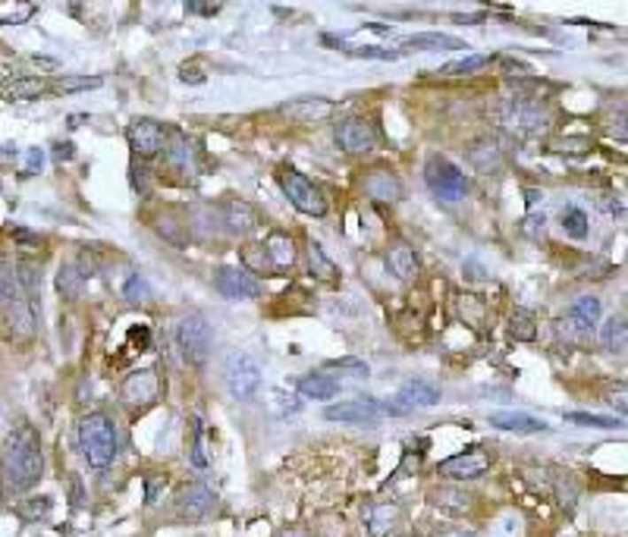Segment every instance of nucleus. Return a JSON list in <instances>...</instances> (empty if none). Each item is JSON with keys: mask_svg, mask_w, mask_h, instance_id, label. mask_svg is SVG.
Instances as JSON below:
<instances>
[{"mask_svg": "<svg viewBox=\"0 0 628 537\" xmlns=\"http://www.w3.org/2000/svg\"><path fill=\"white\" fill-rule=\"evenodd\" d=\"M625 339H628V331H625V317H609L607 324H603V331H601V343H603V349H609V352H616V355H622L625 352Z\"/></svg>", "mask_w": 628, "mask_h": 537, "instance_id": "29", "label": "nucleus"}, {"mask_svg": "<svg viewBox=\"0 0 628 537\" xmlns=\"http://www.w3.org/2000/svg\"><path fill=\"white\" fill-rule=\"evenodd\" d=\"M296 386L302 396L318 402H333L339 396V380L327 377V374H305V377L296 380Z\"/></svg>", "mask_w": 628, "mask_h": 537, "instance_id": "22", "label": "nucleus"}, {"mask_svg": "<svg viewBox=\"0 0 628 537\" xmlns=\"http://www.w3.org/2000/svg\"><path fill=\"white\" fill-rule=\"evenodd\" d=\"M339 44V42H337ZM349 51V57H361V60H399V51H393V48H345Z\"/></svg>", "mask_w": 628, "mask_h": 537, "instance_id": "37", "label": "nucleus"}, {"mask_svg": "<svg viewBox=\"0 0 628 537\" xmlns=\"http://www.w3.org/2000/svg\"><path fill=\"white\" fill-rule=\"evenodd\" d=\"M534 331H538V324H534V317L528 315V311H516V315H512L509 333H512L516 339L528 343V339H534Z\"/></svg>", "mask_w": 628, "mask_h": 537, "instance_id": "34", "label": "nucleus"}, {"mask_svg": "<svg viewBox=\"0 0 628 537\" xmlns=\"http://www.w3.org/2000/svg\"><path fill=\"white\" fill-rule=\"evenodd\" d=\"M44 91V82L42 79H16L10 85V97H38Z\"/></svg>", "mask_w": 628, "mask_h": 537, "instance_id": "38", "label": "nucleus"}, {"mask_svg": "<svg viewBox=\"0 0 628 537\" xmlns=\"http://www.w3.org/2000/svg\"><path fill=\"white\" fill-rule=\"evenodd\" d=\"M176 346H180V355L186 365L201 368L211 355V346H214V331L207 324L205 315H186L176 324Z\"/></svg>", "mask_w": 628, "mask_h": 537, "instance_id": "3", "label": "nucleus"}, {"mask_svg": "<svg viewBox=\"0 0 628 537\" xmlns=\"http://www.w3.org/2000/svg\"><path fill=\"white\" fill-rule=\"evenodd\" d=\"M104 79L101 76H69L57 82V91L63 95H73V91H89V89H101Z\"/></svg>", "mask_w": 628, "mask_h": 537, "instance_id": "35", "label": "nucleus"}, {"mask_svg": "<svg viewBox=\"0 0 628 537\" xmlns=\"http://www.w3.org/2000/svg\"><path fill=\"white\" fill-rule=\"evenodd\" d=\"M283 537H302V534H298V531H290V534H283Z\"/></svg>", "mask_w": 628, "mask_h": 537, "instance_id": "57", "label": "nucleus"}, {"mask_svg": "<svg viewBox=\"0 0 628 537\" xmlns=\"http://www.w3.org/2000/svg\"><path fill=\"white\" fill-rule=\"evenodd\" d=\"M365 528L371 537H393L402 528V510L396 503H377L365 512Z\"/></svg>", "mask_w": 628, "mask_h": 537, "instance_id": "18", "label": "nucleus"}, {"mask_svg": "<svg viewBox=\"0 0 628 537\" xmlns=\"http://www.w3.org/2000/svg\"><path fill=\"white\" fill-rule=\"evenodd\" d=\"M443 478H456V481H475V478L487 475L491 471V455L484 453V449H465V453H456L443 459L437 465Z\"/></svg>", "mask_w": 628, "mask_h": 537, "instance_id": "9", "label": "nucleus"}, {"mask_svg": "<svg viewBox=\"0 0 628 537\" xmlns=\"http://www.w3.org/2000/svg\"><path fill=\"white\" fill-rule=\"evenodd\" d=\"M406 48H440V51H465V42H462V38H453V35L424 32V35H412V38H406Z\"/></svg>", "mask_w": 628, "mask_h": 537, "instance_id": "26", "label": "nucleus"}, {"mask_svg": "<svg viewBox=\"0 0 628 537\" xmlns=\"http://www.w3.org/2000/svg\"><path fill=\"white\" fill-rule=\"evenodd\" d=\"M440 537H475V534H471V531H446V534Z\"/></svg>", "mask_w": 628, "mask_h": 537, "instance_id": "56", "label": "nucleus"}, {"mask_svg": "<svg viewBox=\"0 0 628 537\" xmlns=\"http://www.w3.org/2000/svg\"><path fill=\"white\" fill-rule=\"evenodd\" d=\"M327 368H337V371H353V374H359V377H368L365 362H353V358H339V362H330Z\"/></svg>", "mask_w": 628, "mask_h": 537, "instance_id": "45", "label": "nucleus"}, {"mask_svg": "<svg viewBox=\"0 0 628 537\" xmlns=\"http://www.w3.org/2000/svg\"><path fill=\"white\" fill-rule=\"evenodd\" d=\"M506 126H509L512 132H540L550 126V113L544 111V104L538 101H516L506 107Z\"/></svg>", "mask_w": 628, "mask_h": 537, "instance_id": "14", "label": "nucleus"}, {"mask_svg": "<svg viewBox=\"0 0 628 537\" xmlns=\"http://www.w3.org/2000/svg\"><path fill=\"white\" fill-rule=\"evenodd\" d=\"M365 192H368V198L393 205V201L402 198V179L396 176L393 170H374L365 176Z\"/></svg>", "mask_w": 628, "mask_h": 537, "instance_id": "19", "label": "nucleus"}, {"mask_svg": "<svg viewBox=\"0 0 628 537\" xmlns=\"http://www.w3.org/2000/svg\"><path fill=\"white\" fill-rule=\"evenodd\" d=\"M22 299H26V292H22V283H19L16 268L7 261H0V302L13 305V302H22Z\"/></svg>", "mask_w": 628, "mask_h": 537, "instance_id": "28", "label": "nucleus"}, {"mask_svg": "<svg viewBox=\"0 0 628 537\" xmlns=\"http://www.w3.org/2000/svg\"><path fill=\"white\" fill-rule=\"evenodd\" d=\"M50 512V496H42V500H28V503L19 506V516L22 518H42Z\"/></svg>", "mask_w": 628, "mask_h": 537, "instance_id": "41", "label": "nucleus"}, {"mask_svg": "<svg viewBox=\"0 0 628 537\" xmlns=\"http://www.w3.org/2000/svg\"><path fill=\"white\" fill-rule=\"evenodd\" d=\"M85 280H89V276L82 274L79 264H63L60 274H57V290H60V296H66V299H79L82 296Z\"/></svg>", "mask_w": 628, "mask_h": 537, "instance_id": "27", "label": "nucleus"}, {"mask_svg": "<svg viewBox=\"0 0 628 537\" xmlns=\"http://www.w3.org/2000/svg\"><path fill=\"white\" fill-rule=\"evenodd\" d=\"M7 79H13V66L0 63V82H7Z\"/></svg>", "mask_w": 628, "mask_h": 537, "instance_id": "54", "label": "nucleus"}, {"mask_svg": "<svg viewBox=\"0 0 628 537\" xmlns=\"http://www.w3.org/2000/svg\"><path fill=\"white\" fill-rule=\"evenodd\" d=\"M280 111H283V117H290V120L318 123V120H327L333 113V101H330V97H321V95H302V97H292V101H286Z\"/></svg>", "mask_w": 628, "mask_h": 537, "instance_id": "17", "label": "nucleus"}, {"mask_svg": "<svg viewBox=\"0 0 628 537\" xmlns=\"http://www.w3.org/2000/svg\"><path fill=\"white\" fill-rule=\"evenodd\" d=\"M380 415H384V409L377 400H349L324 409L327 421H343V424H365V421H374Z\"/></svg>", "mask_w": 628, "mask_h": 537, "instance_id": "16", "label": "nucleus"}, {"mask_svg": "<svg viewBox=\"0 0 628 537\" xmlns=\"http://www.w3.org/2000/svg\"><path fill=\"white\" fill-rule=\"evenodd\" d=\"M192 465L195 469H207V449H205V431H195V443H192Z\"/></svg>", "mask_w": 628, "mask_h": 537, "instance_id": "43", "label": "nucleus"}, {"mask_svg": "<svg viewBox=\"0 0 628 537\" xmlns=\"http://www.w3.org/2000/svg\"><path fill=\"white\" fill-rule=\"evenodd\" d=\"M261 252L274 270H286L296 264V242H292V236H286V233H270L267 239H264Z\"/></svg>", "mask_w": 628, "mask_h": 537, "instance_id": "20", "label": "nucleus"}, {"mask_svg": "<svg viewBox=\"0 0 628 537\" xmlns=\"http://www.w3.org/2000/svg\"><path fill=\"white\" fill-rule=\"evenodd\" d=\"M424 179H428V189L446 205H456L469 195V179L459 170L453 160L446 158H430L428 167H424Z\"/></svg>", "mask_w": 628, "mask_h": 537, "instance_id": "5", "label": "nucleus"}, {"mask_svg": "<svg viewBox=\"0 0 628 537\" xmlns=\"http://www.w3.org/2000/svg\"><path fill=\"white\" fill-rule=\"evenodd\" d=\"M57 158H60V160H73V158H76V145H73V142H57Z\"/></svg>", "mask_w": 628, "mask_h": 537, "instance_id": "48", "label": "nucleus"}, {"mask_svg": "<svg viewBox=\"0 0 628 537\" xmlns=\"http://www.w3.org/2000/svg\"><path fill=\"white\" fill-rule=\"evenodd\" d=\"M562 230H566V236H572V239H585L587 236V214L581 211V207H566V211H562Z\"/></svg>", "mask_w": 628, "mask_h": 537, "instance_id": "32", "label": "nucleus"}, {"mask_svg": "<svg viewBox=\"0 0 628 537\" xmlns=\"http://www.w3.org/2000/svg\"><path fill=\"white\" fill-rule=\"evenodd\" d=\"M16 274H19L22 292H26V296H32V292L38 290V280H42V268H38V264L22 261V264H16Z\"/></svg>", "mask_w": 628, "mask_h": 537, "instance_id": "36", "label": "nucleus"}, {"mask_svg": "<svg viewBox=\"0 0 628 537\" xmlns=\"http://www.w3.org/2000/svg\"><path fill=\"white\" fill-rule=\"evenodd\" d=\"M126 138H129V148L138 154V158H154V154H160L167 145L164 126L154 123V120H148V117L132 120L129 129H126Z\"/></svg>", "mask_w": 628, "mask_h": 537, "instance_id": "10", "label": "nucleus"}, {"mask_svg": "<svg viewBox=\"0 0 628 537\" xmlns=\"http://www.w3.org/2000/svg\"><path fill=\"white\" fill-rule=\"evenodd\" d=\"M44 170V152L42 148H28L26 152V176H32V173H42Z\"/></svg>", "mask_w": 628, "mask_h": 537, "instance_id": "44", "label": "nucleus"}, {"mask_svg": "<svg viewBox=\"0 0 628 537\" xmlns=\"http://www.w3.org/2000/svg\"><path fill=\"white\" fill-rule=\"evenodd\" d=\"M217 510V496L211 494V487L205 484H186V487L176 494V516L182 522H205L211 518Z\"/></svg>", "mask_w": 628, "mask_h": 537, "instance_id": "8", "label": "nucleus"}, {"mask_svg": "<svg viewBox=\"0 0 628 537\" xmlns=\"http://www.w3.org/2000/svg\"><path fill=\"white\" fill-rule=\"evenodd\" d=\"M4 321H7V331L19 339H28L35 333V311L26 299L13 305H4Z\"/></svg>", "mask_w": 628, "mask_h": 537, "instance_id": "23", "label": "nucleus"}, {"mask_svg": "<svg viewBox=\"0 0 628 537\" xmlns=\"http://www.w3.org/2000/svg\"><path fill=\"white\" fill-rule=\"evenodd\" d=\"M601 315H603V305L597 296H585L569 308L566 321H562V333H572V337H585L591 333L597 324H601Z\"/></svg>", "mask_w": 628, "mask_h": 537, "instance_id": "15", "label": "nucleus"}, {"mask_svg": "<svg viewBox=\"0 0 628 537\" xmlns=\"http://www.w3.org/2000/svg\"><path fill=\"white\" fill-rule=\"evenodd\" d=\"M566 421H575V424H591V427H619L622 421L616 418H603V415H587V412H569Z\"/></svg>", "mask_w": 628, "mask_h": 537, "instance_id": "40", "label": "nucleus"}, {"mask_svg": "<svg viewBox=\"0 0 628 537\" xmlns=\"http://www.w3.org/2000/svg\"><path fill=\"white\" fill-rule=\"evenodd\" d=\"M280 183H283L286 198H290L302 214H311V217H324V214H327V198L321 195V189L314 186L311 179L302 176V173L286 170Z\"/></svg>", "mask_w": 628, "mask_h": 537, "instance_id": "6", "label": "nucleus"}, {"mask_svg": "<svg viewBox=\"0 0 628 537\" xmlns=\"http://www.w3.org/2000/svg\"><path fill=\"white\" fill-rule=\"evenodd\" d=\"M167 487V478H151V484H148V503H154L158 500V490Z\"/></svg>", "mask_w": 628, "mask_h": 537, "instance_id": "51", "label": "nucleus"}, {"mask_svg": "<svg viewBox=\"0 0 628 537\" xmlns=\"http://www.w3.org/2000/svg\"><path fill=\"white\" fill-rule=\"evenodd\" d=\"M76 440H79V453H82L89 469L104 471V469H111L113 459H117L120 437H117V424H113L111 415H104V412L82 415L76 427Z\"/></svg>", "mask_w": 628, "mask_h": 537, "instance_id": "2", "label": "nucleus"}, {"mask_svg": "<svg viewBox=\"0 0 628 537\" xmlns=\"http://www.w3.org/2000/svg\"><path fill=\"white\" fill-rule=\"evenodd\" d=\"M182 82H192V85H201V82H205V73H201V69H182Z\"/></svg>", "mask_w": 628, "mask_h": 537, "instance_id": "50", "label": "nucleus"}, {"mask_svg": "<svg viewBox=\"0 0 628 537\" xmlns=\"http://www.w3.org/2000/svg\"><path fill=\"white\" fill-rule=\"evenodd\" d=\"M430 503H434L437 510H446V512L462 516V512L471 510V496L465 494V490H440V494L430 496Z\"/></svg>", "mask_w": 628, "mask_h": 537, "instance_id": "30", "label": "nucleus"}, {"mask_svg": "<svg viewBox=\"0 0 628 537\" xmlns=\"http://www.w3.org/2000/svg\"><path fill=\"white\" fill-rule=\"evenodd\" d=\"M160 396V380L154 371H132L129 377L123 380V393H120V400H123V406L129 409H145L151 406L154 400Z\"/></svg>", "mask_w": 628, "mask_h": 537, "instance_id": "13", "label": "nucleus"}, {"mask_svg": "<svg viewBox=\"0 0 628 537\" xmlns=\"http://www.w3.org/2000/svg\"><path fill=\"white\" fill-rule=\"evenodd\" d=\"M484 63H491V57L484 54H469V57H459V60H449L440 66V76H469L475 69H481Z\"/></svg>", "mask_w": 628, "mask_h": 537, "instance_id": "31", "label": "nucleus"}, {"mask_svg": "<svg viewBox=\"0 0 628 537\" xmlns=\"http://www.w3.org/2000/svg\"><path fill=\"white\" fill-rule=\"evenodd\" d=\"M170 160H173V164H180V167H182V173L195 170V167H192V148H189L186 138H180V142H176V148H173Z\"/></svg>", "mask_w": 628, "mask_h": 537, "instance_id": "42", "label": "nucleus"}, {"mask_svg": "<svg viewBox=\"0 0 628 537\" xmlns=\"http://www.w3.org/2000/svg\"><path fill=\"white\" fill-rule=\"evenodd\" d=\"M214 286L227 299H258L261 296V280L245 268H217Z\"/></svg>", "mask_w": 628, "mask_h": 537, "instance_id": "12", "label": "nucleus"}, {"mask_svg": "<svg viewBox=\"0 0 628 537\" xmlns=\"http://www.w3.org/2000/svg\"><path fill=\"white\" fill-rule=\"evenodd\" d=\"M440 402V386L428 384V380H408L402 390L396 393L393 402H380V409L390 415H406L412 409H430Z\"/></svg>", "mask_w": 628, "mask_h": 537, "instance_id": "7", "label": "nucleus"}, {"mask_svg": "<svg viewBox=\"0 0 628 537\" xmlns=\"http://www.w3.org/2000/svg\"><path fill=\"white\" fill-rule=\"evenodd\" d=\"M123 296L129 299V302H142V299H151V286H148L145 276H129Z\"/></svg>", "mask_w": 628, "mask_h": 537, "instance_id": "39", "label": "nucleus"}, {"mask_svg": "<svg viewBox=\"0 0 628 537\" xmlns=\"http://www.w3.org/2000/svg\"><path fill=\"white\" fill-rule=\"evenodd\" d=\"M544 223H547L544 214H531V217H528V221H525V233H528V236L544 233Z\"/></svg>", "mask_w": 628, "mask_h": 537, "instance_id": "46", "label": "nucleus"}, {"mask_svg": "<svg viewBox=\"0 0 628 537\" xmlns=\"http://www.w3.org/2000/svg\"><path fill=\"white\" fill-rule=\"evenodd\" d=\"M456 22H481L484 19V13H471V16H465V13H456L453 16Z\"/></svg>", "mask_w": 628, "mask_h": 537, "instance_id": "53", "label": "nucleus"}, {"mask_svg": "<svg viewBox=\"0 0 628 537\" xmlns=\"http://www.w3.org/2000/svg\"><path fill=\"white\" fill-rule=\"evenodd\" d=\"M189 10H192V13H201V16H217L221 13V7H207V4H201V0H195V4H189Z\"/></svg>", "mask_w": 628, "mask_h": 537, "instance_id": "49", "label": "nucleus"}, {"mask_svg": "<svg viewBox=\"0 0 628 537\" xmlns=\"http://www.w3.org/2000/svg\"><path fill=\"white\" fill-rule=\"evenodd\" d=\"M132 343H136L138 349H148V343H151V333H148V327H132Z\"/></svg>", "mask_w": 628, "mask_h": 537, "instance_id": "47", "label": "nucleus"}, {"mask_svg": "<svg viewBox=\"0 0 628 537\" xmlns=\"http://www.w3.org/2000/svg\"><path fill=\"white\" fill-rule=\"evenodd\" d=\"M365 28H371V32H377V35H390L393 28H387V26H377V22H368Z\"/></svg>", "mask_w": 628, "mask_h": 537, "instance_id": "55", "label": "nucleus"}, {"mask_svg": "<svg viewBox=\"0 0 628 537\" xmlns=\"http://www.w3.org/2000/svg\"><path fill=\"white\" fill-rule=\"evenodd\" d=\"M223 380H227V390L233 400H252L264 384L261 365L255 358L245 355V352H229L227 362H223Z\"/></svg>", "mask_w": 628, "mask_h": 537, "instance_id": "4", "label": "nucleus"}, {"mask_svg": "<svg viewBox=\"0 0 628 537\" xmlns=\"http://www.w3.org/2000/svg\"><path fill=\"white\" fill-rule=\"evenodd\" d=\"M337 145L349 154H368L377 145V129L365 117H349L337 126Z\"/></svg>", "mask_w": 628, "mask_h": 537, "instance_id": "11", "label": "nucleus"}, {"mask_svg": "<svg viewBox=\"0 0 628 537\" xmlns=\"http://www.w3.org/2000/svg\"><path fill=\"white\" fill-rule=\"evenodd\" d=\"M387 268L399 280H415L418 276V258H415V252L408 245H393L387 252Z\"/></svg>", "mask_w": 628, "mask_h": 537, "instance_id": "25", "label": "nucleus"}, {"mask_svg": "<svg viewBox=\"0 0 628 537\" xmlns=\"http://www.w3.org/2000/svg\"><path fill=\"white\" fill-rule=\"evenodd\" d=\"M491 424L497 427V431H509V434H544V431H550L544 421L531 418V415H522V412H493Z\"/></svg>", "mask_w": 628, "mask_h": 537, "instance_id": "21", "label": "nucleus"}, {"mask_svg": "<svg viewBox=\"0 0 628 537\" xmlns=\"http://www.w3.org/2000/svg\"><path fill=\"white\" fill-rule=\"evenodd\" d=\"M44 471V455H42V443H38V434L32 427L22 424L16 427L13 434L4 443V453H0V481H4V490L10 496L26 494L35 484L42 481Z\"/></svg>", "mask_w": 628, "mask_h": 537, "instance_id": "1", "label": "nucleus"}, {"mask_svg": "<svg viewBox=\"0 0 628 537\" xmlns=\"http://www.w3.org/2000/svg\"><path fill=\"white\" fill-rule=\"evenodd\" d=\"M32 63H35V66H42V69H57V60H50V57H38V54H35Z\"/></svg>", "mask_w": 628, "mask_h": 537, "instance_id": "52", "label": "nucleus"}, {"mask_svg": "<svg viewBox=\"0 0 628 537\" xmlns=\"http://www.w3.org/2000/svg\"><path fill=\"white\" fill-rule=\"evenodd\" d=\"M308 258H311V270H314V276H321V280H337V264L324 255V248H321L318 242H311L308 245Z\"/></svg>", "mask_w": 628, "mask_h": 537, "instance_id": "33", "label": "nucleus"}, {"mask_svg": "<svg viewBox=\"0 0 628 537\" xmlns=\"http://www.w3.org/2000/svg\"><path fill=\"white\" fill-rule=\"evenodd\" d=\"M223 223H227L229 233H252L258 227V214L249 201H229L223 205Z\"/></svg>", "mask_w": 628, "mask_h": 537, "instance_id": "24", "label": "nucleus"}]
</instances>
